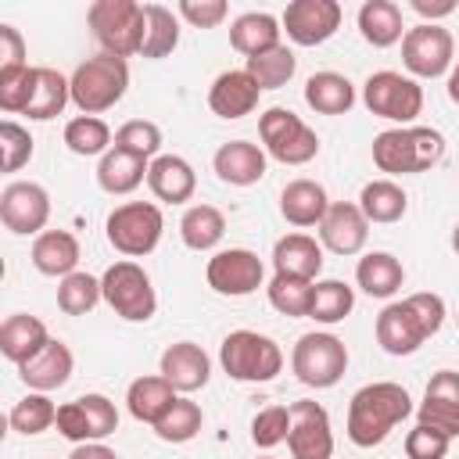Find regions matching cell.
<instances>
[{
	"mask_svg": "<svg viewBox=\"0 0 459 459\" xmlns=\"http://www.w3.org/2000/svg\"><path fill=\"white\" fill-rule=\"evenodd\" d=\"M445 323V301L430 290L409 294L405 301L387 305L377 316V344L387 355H412L427 337H434Z\"/></svg>",
	"mask_w": 459,
	"mask_h": 459,
	"instance_id": "6da1fadb",
	"label": "cell"
},
{
	"mask_svg": "<svg viewBox=\"0 0 459 459\" xmlns=\"http://www.w3.org/2000/svg\"><path fill=\"white\" fill-rule=\"evenodd\" d=\"M448 441H452V437H445L441 430H430V427H420V423H416V427L405 434V455H409V459H445Z\"/></svg>",
	"mask_w": 459,
	"mask_h": 459,
	"instance_id": "f907efd6",
	"label": "cell"
},
{
	"mask_svg": "<svg viewBox=\"0 0 459 459\" xmlns=\"http://www.w3.org/2000/svg\"><path fill=\"white\" fill-rule=\"evenodd\" d=\"M179 14L197 29H212L230 14V7H226V0H183Z\"/></svg>",
	"mask_w": 459,
	"mask_h": 459,
	"instance_id": "816d5d0a",
	"label": "cell"
},
{
	"mask_svg": "<svg viewBox=\"0 0 459 459\" xmlns=\"http://www.w3.org/2000/svg\"><path fill=\"white\" fill-rule=\"evenodd\" d=\"M402 61L420 79H437L452 65V32L437 22H423L402 36Z\"/></svg>",
	"mask_w": 459,
	"mask_h": 459,
	"instance_id": "4fadbf2b",
	"label": "cell"
},
{
	"mask_svg": "<svg viewBox=\"0 0 459 459\" xmlns=\"http://www.w3.org/2000/svg\"><path fill=\"white\" fill-rule=\"evenodd\" d=\"M47 344H50V333H47V326H43L36 316L14 312V316H7L4 326H0V351H4V359L14 362V366L36 359Z\"/></svg>",
	"mask_w": 459,
	"mask_h": 459,
	"instance_id": "603a6c76",
	"label": "cell"
},
{
	"mask_svg": "<svg viewBox=\"0 0 459 459\" xmlns=\"http://www.w3.org/2000/svg\"><path fill=\"white\" fill-rule=\"evenodd\" d=\"M68 100H72V82L57 68H36V90H32L25 115L36 122H47V118L61 115Z\"/></svg>",
	"mask_w": 459,
	"mask_h": 459,
	"instance_id": "e575fe53",
	"label": "cell"
},
{
	"mask_svg": "<svg viewBox=\"0 0 459 459\" xmlns=\"http://www.w3.org/2000/svg\"><path fill=\"white\" fill-rule=\"evenodd\" d=\"M452 247H455V255H459V226H455V233H452Z\"/></svg>",
	"mask_w": 459,
	"mask_h": 459,
	"instance_id": "6f0895ef",
	"label": "cell"
},
{
	"mask_svg": "<svg viewBox=\"0 0 459 459\" xmlns=\"http://www.w3.org/2000/svg\"><path fill=\"white\" fill-rule=\"evenodd\" d=\"M287 448L294 459H330L333 455V430H330V416L319 402H294L290 405V434H287Z\"/></svg>",
	"mask_w": 459,
	"mask_h": 459,
	"instance_id": "5bb4252c",
	"label": "cell"
},
{
	"mask_svg": "<svg viewBox=\"0 0 459 459\" xmlns=\"http://www.w3.org/2000/svg\"><path fill=\"white\" fill-rule=\"evenodd\" d=\"M32 265L43 276H72L79 265V240L68 230H43L32 240Z\"/></svg>",
	"mask_w": 459,
	"mask_h": 459,
	"instance_id": "484cf974",
	"label": "cell"
},
{
	"mask_svg": "<svg viewBox=\"0 0 459 459\" xmlns=\"http://www.w3.org/2000/svg\"><path fill=\"white\" fill-rule=\"evenodd\" d=\"M326 208H330L326 190L316 179H294L280 194V215L287 222H294V226H319Z\"/></svg>",
	"mask_w": 459,
	"mask_h": 459,
	"instance_id": "d4e9b609",
	"label": "cell"
},
{
	"mask_svg": "<svg viewBox=\"0 0 459 459\" xmlns=\"http://www.w3.org/2000/svg\"><path fill=\"white\" fill-rule=\"evenodd\" d=\"M290 434V409L287 405H269L251 420V441L258 448H273L280 441H287Z\"/></svg>",
	"mask_w": 459,
	"mask_h": 459,
	"instance_id": "c3c4849f",
	"label": "cell"
},
{
	"mask_svg": "<svg viewBox=\"0 0 459 459\" xmlns=\"http://www.w3.org/2000/svg\"><path fill=\"white\" fill-rule=\"evenodd\" d=\"M359 29H362V39L373 43V47H391L402 39V11L398 4L391 0H366L359 7Z\"/></svg>",
	"mask_w": 459,
	"mask_h": 459,
	"instance_id": "836d02e7",
	"label": "cell"
},
{
	"mask_svg": "<svg viewBox=\"0 0 459 459\" xmlns=\"http://www.w3.org/2000/svg\"><path fill=\"white\" fill-rule=\"evenodd\" d=\"M68 459H118V455L100 441H86V445H75Z\"/></svg>",
	"mask_w": 459,
	"mask_h": 459,
	"instance_id": "11a10c76",
	"label": "cell"
},
{
	"mask_svg": "<svg viewBox=\"0 0 459 459\" xmlns=\"http://www.w3.org/2000/svg\"><path fill=\"white\" fill-rule=\"evenodd\" d=\"M409 412H412V402H409V391L402 384H391V380L366 384V387H359L351 394V405H348V437L359 448H373Z\"/></svg>",
	"mask_w": 459,
	"mask_h": 459,
	"instance_id": "7a4b0ae2",
	"label": "cell"
},
{
	"mask_svg": "<svg viewBox=\"0 0 459 459\" xmlns=\"http://www.w3.org/2000/svg\"><path fill=\"white\" fill-rule=\"evenodd\" d=\"M355 280H359V287H362L369 298H391V294L402 287L405 269H402V262H398L394 255H387V251H369L366 258H359Z\"/></svg>",
	"mask_w": 459,
	"mask_h": 459,
	"instance_id": "1f68e13d",
	"label": "cell"
},
{
	"mask_svg": "<svg viewBox=\"0 0 459 459\" xmlns=\"http://www.w3.org/2000/svg\"><path fill=\"white\" fill-rule=\"evenodd\" d=\"M68 82H72V104H75L82 115H100V111L115 108V104L126 97L129 65H126V57L97 54V57H86V61L72 72Z\"/></svg>",
	"mask_w": 459,
	"mask_h": 459,
	"instance_id": "277c9868",
	"label": "cell"
},
{
	"mask_svg": "<svg viewBox=\"0 0 459 459\" xmlns=\"http://www.w3.org/2000/svg\"><path fill=\"white\" fill-rule=\"evenodd\" d=\"M18 373H22V380H25L32 391H39V394H43V391H54V387L68 384V377H72V351H68V344L50 341L36 359L22 362Z\"/></svg>",
	"mask_w": 459,
	"mask_h": 459,
	"instance_id": "4316f807",
	"label": "cell"
},
{
	"mask_svg": "<svg viewBox=\"0 0 459 459\" xmlns=\"http://www.w3.org/2000/svg\"><path fill=\"white\" fill-rule=\"evenodd\" d=\"M294 68H298V57L283 43L273 47V50H262V54L247 57V65H244V72L258 82V90H280V86H287V79L294 75Z\"/></svg>",
	"mask_w": 459,
	"mask_h": 459,
	"instance_id": "f35d334b",
	"label": "cell"
},
{
	"mask_svg": "<svg viewBox=\"0 0 459 459\" xmlns=\"http://www.w3.org/2000/svg\"><path fill=\"white\" fill-rule=\"evenodd\" d=\"M305 104L312 111H319V115H344L355 104V90L337 72H316L305 82Z\"/></svg>",
	"mask_w": 459,
	"mask_h": 459,
	"instance_id": "d6a6232c",
	"label": "cell"
},
{
	"mask_svg": "<svg viewBox=\"0 0 459 459\" xmlns=\"http://www.w3.org/2000/svg\"><path fill=\"white\" fill-rule=\"evenodd\" d=\"M222 233H226V215L219 208H212V204H194L179 219V237H183V244L190 251L215 247L222 240Z\"/></svg>",
	"mask_w": 459,
	"mask_h": 459,
	"instance_id": "d590c367",
	"label": "cell"
},
{
	"mask_svg": "<svg viewBox=\"0 0 459 459\" xmlns=\"http://www.w3.org/2000/svg\"><path fill=\"white\" fill-rule=\"evenodd\" d=\"M100 290H104V301L115 308V316H122L129 323H147L154 316V308H158L151 276L136 262L108 265V273L100 276Z\"/></svg>",
	"mask_w": 459,
	"mask_h": 459,
	"instance_id": "ba28073f",
	"label": "cell"
},
{
	"mask_svg": "<svg viewBox=\"0 0 459 459\" xmlns=\"http://www.w3.org/2000/svg\"><path fill=\"white\" fill-rule=\"evenodd\" d=\"M262 459H273V455H262Z\"/></svg>",
	"mask_w": 459,
	"mask_h": 459,
	"instance_id": "680465c9",
	"label": "cell"
},
{
	"mask_svg": "<svg viewBox=\"0 0 459 459\" xmlns=\"http://www.w3.org/2000/svg\"><path fill=\"white\" fill-rule=\"evenodd\" d=\"M258 133L265 151L283 165H305L319 154V136L287 108H269L258 118Z\"/></svg>",
	"mask_w": 459,
	"mask_h": 459,
	"instance_id": "30bf717a",
	"label": "cell"
},
{
	"mask_svg": "<svg viewBox=\"0 0 459 459\" xmlns=\"http://www.w3.org/2000/svg\"><path fill=\"white\" fill-rule=\"evenodd\" d=\"M161 377L176 387V391H197L208 384L212 377V359L204 355L201 344L194 341H176L165 348L161 355Z\"/></svg>",
	"mask_w": 459,
	"mask_h": 459,
	"instance_id": "ffe728a7",
	"label": "cell"
},
{
	"mask_svg": "<svg viewBox=\"0 0 459 459\" xmlns=\"http://www.w3.org/2000/svg\"><path fill=\"white\" fill-rule=\"evenodd\" d=\"M147 172H151L147 158H136V154H129V151L111 147V151L100 158V165H97V183H100V190H108V194H129V190H136V186L143 183Z\"/></svg>",
	"mask_w": 459,
	"mask_h": 459,
	"instance_id": "4dcf8cb0",
	"label": "cell"
},
{
	"mask_svg": "<svg viewBox=\"0 0 459 459\" xmlns=\"http://www.w3.org/2000/svg\"><path fill=\"white\" fill-rule=\"evenodd\" d=\"M359 208H362V215H366L369 222H398V219L405 215V208H409V197H405V190H402L398 183H391V179H373V183L362 186Z\"/></svg>",
	"mask_w": 459,
	"mask_h": 459,
	"instance_id": "8d00e7d4",
	"label": "cell"
},
{
	"mask_svg": "<svg viewBox=\"0 0 459 459\" xmlns=\"http://www.w3.org/2000/svg\"><path fill=\"white\" fill-rule=\"evenodd\" d=\"M355 305V294L348 283L341 280H323L312 287V305H308V316L316 323H341Z\"/></svg>",
	"mask_w": 459,
	"mask_h": 459,
	"instance_id": "60d3db41",
	"label": "cell"
},
{
	"mask_svg": "<svg viewBox=\"0 0 459 459\" xmlns=\"http://www.w3.org/2000/svg\"><path fill=\"white\" fill-rule=\"evenodd\" d=\"M448 97H452V104H459V65L448 75Z\"/></svg>",
	"mask_w": 459,
	"mask_h": 459,
	"instance_id": "9f6ffc18",
	"label": "cell"
},
{
	"mask_svg": "<svg viewBox=\"0 0 459 459\" xmlns=\"http://www.w3.org/2000/svg\"><path fill=\"white\" fill-rule=\"evenodd\" d=\"M147 186L158 201H169V204H183L194 197L197 190V176L190 169L186 158L179 154H158L151 161V172H147Z\"/></svg>",
	"mask_w": 459,
	"mask_h": 459,
	"instance_id": "7402d4cb",
	"label": "cell"
},
{
	"mask_svg": "<svg viewBox=\"0 0 459 459\" xmlns=\"http://www.w3.org/2000/svg\"><path fill=\"white\" fill-rule=\"evenodd\" d=\"M412 11H416V14H423V18H430V25H434V18L452 14V11H455V4H452V0H412Z\"/></svg>",
	"mask_w": 459,
	"mask_h": 459,
	"instance_id": "db71d44e",
	"label": "cell"
},
{
	"mask_svg": "<svg viewBox=\"0 0 459 459\" xmlns=\"http://www.w3.org/2000/svg\"><path fill=\"white\" fill-rule=\"evenodd\" d=\"M258 93H262L258 82H255L244 68H230V72H222V75L212 82V90H208V108H212L219 118H244V115L255 111Z\"/></svg>",
	"mask_w": 459,
	"mask_h": 459,
	"instance_id": "44dd1931",
	"label": "cell"
},
{
	"mask_svg": "<svg viewBox=\"0 0 459 459\" xmlns=\"http://www.w3.org/2000/svg\"><path fill=\"white\" fill-rule=\"evenodd\" d=\"M273 265H276V273L316 280L323 269V247L305 233H287L273 247Z\"/></svg>",
	"mask_w": 459,
	"mask_h": 459,
	"instance_id": "83f0119b",
	"label": "cell"
},
{
	"mask_svg": "<svg viewBox=\"0 0 459 459\" xmlns=\"http://www.w3.org/2000/svg\"><path fill=\"white\" fill-rule=\"evenodd\" d=\"M32 158V136L18 122H0V169L18 172Z\"/></svg>",
	"mask_w": 459,
	"mask_h": 459,
	"instance_id": "681fc988",
	"label": "cell"
},
{
	"mask_svg": "<svg viewBox=\"0 0 459 459\" xmlns=\"http://www.w3.org/2000/svg\"><path fill=\"white\" fill-rule=\"evenodd\" d=\"M0 219L11 233H36L47 226L50 219V197L39 183H29V179H18V183H7L4 194H0Z\"/></svg>",
	"mask_w": 459,
	"mask_h": 459,
	"instance_id": "e0dca14e",
	"label": "cell"
},
{
	"mask_svg": "<svg viewBox=\"0 0 459 459\" xmlns=\"http://www.w3.org/2000/svg\"><path fill=\"white\" fill-rule=\"evenodd\" d=\"M100 298H104L100 280H93L90 273H72L57 287V308L68 316H86Z\"/></svg>",
	"mask_w": 459,
	"mask_h": 459,
	"instance_id": "f6af8a7d",
	"label": "cell"
},
{
	"mask_svg": "<svg viewBox=\"0 0 459 459\" xmlns=\"http://www.w3.org/2000/svg\"><path fill=\"white\" fill-rule=\"evenodd\" d=\"M283 29L298 47L326 43L341 29V4L337 0H290L283 11Z\"/></svg>",
	"mask_w": 459,
	"mask_h": 459,
	"instance_id": "2e32d148",
	"label": "cell"
},
{
	"mask_svg": "<svg viewBox=\"0 0 459 459\" xmlns=\"http://www.w3.org/2000/svg\"><path fill=\"white\" fill-rule=\"evenodd\" d=\"M416 416H420V427L441 430L445 437L459 434V373L455 369H441L430 377Z\"/></svg>",
	"mask_w": 459,
	"mask_h": 459,
	"instance_id": "ac0fdd59",
	"label": "cell"
},
{
	"mask_svg": "<svg viewBox=\"0 0 459 459\" xmlns=\"http://www.w3.org/2000/svg\"><path fill=\"white\" fill-rule=\"evenodd\" d=\"M36 90V68L29 65H14V68H0V108L4 111H22L29 108Z\"/></svg>",
	"mask_w": 459,
	"mask_h": 459,
	"instance_id": "bcb514c9",
	"label": "cell"
},
{
	"mask_svg": "<svg viewBox=\"0 0 459 459\" xmlns=\"http://www.w3.org/2000/svg\"><path fill=\"white\" fill-rule=\"evenodd\" d=\"M362 100H366V108L373 115L391 118V122H402V126H409L423 111V90H420V82L409 79V75H398V72H373L366 79Z\"/></svg>",
	"mask_w": 459,
	"mask_h": 459,
	"instance_id": "8fae6325",
	"label": "cell"
},
{
	"mask_svg": "<svg viewBox=\"0 0 459 459\" xmlns=\"http://www.w3.org/2000/svg\"><path fill=\"white\" fill-rule=\"evenodd\" d=\"M290 369L308 387H333L348 369V348L333 333H305L290 351Z\"/></svg>",
	"mask_w": 459,
	"mask_h": 459,
	"instance_id": "9c48e42d",
	"label": "cell"
},
{
	"mask_svg": "<svg viewBox=\"0 0 459 459\" xmlns=\"http://www.w3.org/2000/svg\"><path fill=\"white\" fill-rule=\"evenodd\" d=\"M143 43H140V54L143 57H165L176 50L179 43V22L169 7L161 4H143Z\"/></svg>",
	"mask_w": 459,
	"mask_h": 459,
	"instance_id": "74e56055",
	"label": "cell"
},
{
	"mask_svg": "<svg viewBox=\"0 0 459 459\" xmlns=\"http://www.w3.org/2000/svg\"><path fill=\"white\" fill-rule=\"evenodd\" d=\"M161 230H165V219L151 201H129L108 215V244L129 258L151 255L161 240Z\"/></svg>",
	"mask_w": 459,
	"mask_h": 459,
	"instance_id": "52a82bcc",
	"label": "cell"
},
{
	"mask_svg": "<svg viewBox=\"0 0 459 459\" xmlns=\"http://www.w3.org/2000/svg\"><path fill=\"white\" fill-rule=\"evenodd\" d=\"M219 362L233 380L247 384H265L283 369V351L273 337L255 333V330H233L226 333L219 348Z\"/></svg>",
	"mask_w": 459,
	"mask_h": 459,
	"instance_id": "5b68a950",
	"label": "cell"
},
{
	"mask_svg": "<svg viewBox=\"0 0 459 459\" xmlns=\"http://www.w3.org/2000/svg\"><path fill=\"white\" fill-rule=\"evenodd\" d=\"M201 423H204L201 405H197V402H190V398H176V402H172V409L154 423V434H158L161 441L183 445V441H190V437L201 430Z\"/></svg>",
	"mask_w": 459,
	"mask_h": 459,
	"instance_id": "7bdbcfd3",
	"label": "cell"
},
{
	"mask_svg": "<svg viewBox=\"0 0 459 459\" xmlns=\"http://www.w3.org/2000/svg\"><path fill=\"white\" fill-rule=\"evenodd\" d=\"M115 147L151 161V158L161 151V129H158L154 122H147V118H133V122H126V126L115 133Z\"/></svg>",
	"mask_w": 459,
	"mask_h": 459,
	"instance_id": "7dc6e473",
	"label": "cell"
},
{
	"mask_svg": "<svg viewBox=\"0 0 459 459\" xmlns=\"http://www.w3.org/2000/svg\"><path fill=\"white\" fill-rule=\"evenodd\" d=\"M265 280V265L255 251L247 247H230V251H219L212 262H208V287L215 294H226V298H244L251 290H258Z\"/></svg>",
	"mask_w": 459,
	"mask_h": 459,
	"instance_id": "9a60e30c",
	"label": "cell"
},
{
	"mask_svg": "<svg viewBox=\"0 0 459 459\" xmlns=\"http://www.w3.org/2000/svg\"><path fill=\"white\" fill-rule=\"evenodd\" d=\"M126 402H129L133 420L154 427V423L172 409V402H176V387H172L165 377H140V380L129 384Z\"/></svg>",
	"mask_w": 459,
	"mask_h": 459,
	"instance_id": "f1b7e54d",
	"label": "cell"
},
{
	"mask_svg": "<svg viewBox=\"0 0 459 459\" xmlns=\"http://www.w3.org/2000/svg\"><path fill=\"white\" fill-rule=\"evenodd\" d=\"M230 43H233V50H240L247 57L273 50V47H280V22L265 11H247L230 25Z\"/></svg>",
	"mask_w": 459,
	"mask_h": 459,
	"instance_id": "f546056e",
	"label": "cell"
},
{
	"mask_svg": "<svg viewBox=\"0 0 459 459\" xmlns=\"http://www.w3.org/2000/svg\"><path fill=\"white\" fill-rule=\"evenodd\" d=\"M115 427H118V409L104 394H82L75 402L57 405V434L75 445L100 441V437L115 434Z\"/></svg>",
	"mask_w": 459,
	"mask_h": 459,
	"instance_id": "7c38bea8",
	"label": "cell"
},
{
	"mask_svg": "<svg viewBox=\"0 0 459 459\" xmlns=\"http://www.w3.org/2000/svg\"><path fill=\"white\" fill-rule=\"evenodd\" d=\"M445 154V136L430 126H402L373 136V161L387 176H412L437 165Z\"/></svg>",
	"mask_w": 459,
	"mask_h": 459,
	"instance_id": "3957f363",
	"label": "cell"
},
{
	"mask_svg": "<svg viewBox=\"0 0 459 459\" xmlns=\"http://www.w3.org/2000/svg\"><path fill=\"white\" fill-rule=\"evenodd\" d=\"M0 68H14V65H25V39L14 25H0Z\"/></svg>",
	"mask_w": 459,
	"mask_h": 459,
	"instance_id": "f5cc1de1",
	"label": "cell"
},
{
	"mask_svg": "<svg viewBox=\"0 0 459 459\" xmlns=\"http://www.w3.org/2000/svg\"><path fill=\"white\" fill-rule=\"evenodd\" d=\"M90 29L97 36V43L104 47V54L115 57H129L140 54L143 43V4L136 0H93L90 11Z\"/></svg>",
	"mask_w": 459,
	"mask_h": 459,
	"instance_id": "8992f818",
	"label": "cell"
},
{
	"mask_svg": "<svg viewBox=\"0 0 459 459\" xmlns=\"http://www.w3.org/2000/svg\"><path fill=\"white\" fill-rule=\"evenodd\" d=\"M215 172L230 186H251L265 176V154L247 140H230L215 151Z\"/></svg>",
	"mask_w": 459,
	"mask_h": 459,
	"instance_id": "cb8c5ba5",
	"label": "cell"
},
{
	"mask_svg": "<svg viewBox=\"0 0 459 459\" xmlns=\"http://www.w3.org/2000/svg\"><path fill=\"white\" fill-rule=\"evenodd\" d=\"M65 143H68L72 154H82V158L100 154V151L108 154V147H111V129H108V122L97 118V115H79V118H72V122L65 126Z\"/></svg>",
	"mask_w": 459,
	"mask_h": 459,
	"instance_id": "ab89813d",
	"label": "cell"
},
{
	"mask_svg": "<svg viewBox=\"0 0 459 459\" xmlns=\"http://www.w3.org/2000/svg\"><path fill=\"white\" fill-rule=\"evenodd\" d=\"M312 280L305 276H287V273H276L273 283H269V305L283 316H308V305H312Z\"/></svg>",
	"mask_w": 459,
	"mask_h": 459,
	"instance_id": "b9f144b4",
	"label": "cell"
},
{
	"mask_svg": "<svg viewBox=\"0 0 459 459\" xmlns=\"http://www.w3.org/2000/svg\"><path fill=\"white\" fill-rule=\"evenodd\" d=\"M7 420H11V430L32 437V434H43L47 427L57 423V409H54V402L47 394L36 391V394H25L22 402H14V409H11Z\"/></svg>",
	"mask_w": 459,
	"mask_h": 459,
	"instance_id": "ee69618b",
	"label": "cell"
},
{
	"mask_svg": "<svg viewBox=\"0 0 459 459\" xmlns=\"http://www.w3.org/2000/svg\"><path fill=\"white\" fill-rule=\"evenodd\" d=\"M369 237V219L362 215L359 204L348 201H333L319 222V240L323 247H330L333 255H359L362 244Z\"/></svg>",
	"mask_w": 459,
	"mask_h": 459,
	"instance_id": "d6986e66",
	"label": "cell"
},
{
	"mask_svg": "<svg viewBox=\"0 0 459 459\" xmlns=\"http://www.w3.org/2000/svg\"><path fill=\"white\" fill-rule=\"evenodd\" d=\"M455 323H459V316H455Z\"/></svg>",
	"mask_w": 459,
	"mask_h": 459,
	"instance_id": "91938a15",
	"label": "cell"
}]
</instances>
